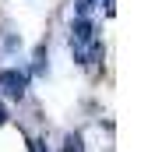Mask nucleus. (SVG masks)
<instances>
[{"instance_id": "6", "label": "nucleus", "mask_w": 155, "mask_h": 152, "mask_svg": "<svg viewBox=\"0 0 155 152\" xmlns=\"http://www.w3.org/2000/svg\"><path fill=\"white\" fill-rule=\"evenodd\" d=\"M95 11V0H74V18H88Z\"/></svg>"}, {"instance_id": "8", "label": "nucleus", "mask_w": 155, "mask_h": 152, "mask_svg": "<svg viewBox=\"0 0 155 152\" xmlns=\"http://www.w3.org/2000/svg\"><path fill=\"white\" fill-rule=\"evenodd\" d=\"M32 152H49V149H46V142H39V138H35V142H32Z\"/></svg>"}, {"instance_id": "5", "label": "nucleus", "mask_w": 155, "mask_h": 152, "mask_svg": "<svg viewBox=\"0 0 155 152\" xmlns=\"http://www.w3.org/2000/svg\"><path fill=\"white\" fill-rule=\"evenodd\" d=\"M46 60H49L46 46H39L35 53H32V67H28V78H32V74H42V71H46Z\"/></svg>"}, {"instance_id": "9", "label": "nucleus", "mask_w": 155, "mask_h": 152, "mask_svg": "<svg viewBox=\"0 0 155 152\" xmlns=\"http://www.w3.org/2000/svg\"><path fill=\"white\" fill-rule=\"evenodd\" d=\"M7 117H11V113H7V106L0 103V124H7Z\"/></svg>"}, {"instance_id": "4", "label": "nucleus", "mask_w": 155, "mask_h": 152, "mask_svg": "<svg viewBox=\"0 0 155 152\" xmlns=\"http://www.w3.org/2000/svg\"><path fill=\"white\" fill-rule=\"evenodd\" d=\"M60 152H85V138L78 131H67L64 134V145H60Z\"/></svg>"}, {"instance_id": "2", "label": "nucleus", "mask_w": 155, "mask_h": 152, "mask_svg": "<svg viewBox=\"0 0 155 152\" xmlns=\"http://www.w3.org/2000/svg\"><path fill=\"white\" fill-rule=\"evenodd\" d=\"M71 53H74V60L81 67L95 71V67L102 64V39H92V43H71Z\"/></svg>"}, {"instance_id": "3", "label": "nucleus", "mask_w": 155, "mask_h": 152, "mask_svg": "<svg viewBox=\"0 0 155 152\" xmlns=\"http://www.w3.org/2000/svg\"><path fill=\"white\" fill-rule=\"evenodd\" d=\"M92 39H99V29L92 18H74L71 21V43H92Z\"/></svg>"}, {"instance_id": "7", "label": "nucleus", "mask_w": 155, "mask_h": 152, "mask_svg": "<svg viewBox=\"0 0 155 152\" xmlns=\"http://www.w3.org/2000/svg\"><path fill=\"white\" fill-rule=\"evenodd\" d=\"M18 46H21V36L7 32V36H4V50H18Z\"/></svg>"}, {"instance_id": "1", "label": "nucleus", "mask_w": 155, "mask_h": 152, "mask_svg": "<svg viewBox=\"0 0 155 152\" xmlns=\"http://www.w3.org/2000/svg\"><path fill=\"white\" fill-rule=\"evenodd\" d=\"M25 88H28V71H21V67H4L0 71V95L21 99Z\"/></svg>"}]
</instances>
